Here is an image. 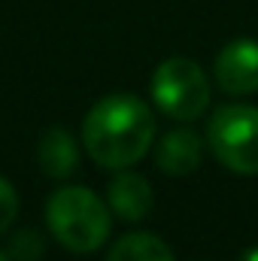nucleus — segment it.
<instances>
[{
  "mask_svg": "<svg viewBox=\"0 0 258 261\" xmlns=\"http://www.w3.org/2000/svg\"><path fill=\"white\" fill-rule=\"evenodd\" d=\"M237 261H258V246H249V249H243Z\"/></svg>",
  "mask_w": 258,
  "mask_h": 261,
  "instance_id": "nucleus-12",
  "label": "nucleus"
},
{
  "mask_svg": "<svg viewBox=\"0 0 258 261\" xmlns=\"http://www.w3.org/2000/svg\"><path fill=\"white\" fill-rule=\"evenodd\" d=\"M82 143L100 167L125 170L155 146V113L134 94L100 97L82 122Z\"/></svg>",
  "mask_w": 258,
  "mask_h": 261,
  "instance_id": "nucleus-1",
  "label": "nucleus"
},
{
  "mask_svg": "<svg viewBox=\"0 0 258 261\" xmlns=\"http://www.w3.org/2000/svg\"><path fill=\"white\" fill-rule=\"evenodd\" d=\"M207 143L213 155L234 173H258V107L228 103L210 116Z\"/></svg>",
  "mask_w": 258,
  "mask_h": 261,
  "instance_id": "nucleus-3",
  "label": "nucleus"
},
{
  "mask_svg": "<svg viewBox=\"0 0 258 261\" xmlns=\"http://www.w3.org/2000/svg\"><path fill=\"white\" fill-rule=\"evenodd\" d=\"M46 225L64 249L88 255L110 237V206L85 186H64L46 203Z\"/></svg>",
  "mask_w": 258,
  "mask_h": 261,
  "instance_id": "nucleus-2",
  "label": "nucleus"
},
{
  "mask_svg": "<svg viewBox=\"0 0 258 261\" xmlns=\"http://www.w3.org/2000/svg\"><path fill=\"white\" fill-rule=\"evenodd\" d=\"M152 100L155 107L176 119V122H194L210 107V79L203 67L192 58H167L152 73Z\"/></svg>",
  "mask_w": 258,
  "mask_h": 261,
  "instance_id": "nucleus-4",
  "label": "nucleus"
},
{
  "mask_svg": "<svg viewBox=\"0 0 258 261\" xmlns=\"http://www.w3.org/2000/svg\"><path fill=\"white\" fill-rule=\"evenodd\" d=\"M152 186L146 182V176L140 173H131L128 167L107 186V206L125 219V222H140L149 216L152 210Z\"/></svg>",
  "mask_w": 258,
  "mask_h": 261,
  "instance_id": "nucleus-7",
  "label": "nucleus"
},
{
  "mask_svg": "<svg viewBox=\"0 0 258 261\" xmlns=\"http://www.w3.org/2000/svg\"><path fill=\"white\" fill-rule=\"evenodd\" d=\"M37 161L43 167L46 176L52 179H67L76 164H79V149H76V140L70 137L67 128H49L40 137V146H37Z\"/></svg>",
  "mask_w": 258,
  "mask_h": 261,
  "instance_id": "nucleus-8",
  "label": "nucleus"
},
{
  "mask_svg": "<svg viewBox=\"0 0 258 261\" xmlns=\"http://www.w3.org/2000/svg\"><path fill=\"white\" fill-rule=\"evenodd\" d=\"M203 158V143L189 128H173L155 143V164L167 176H189Z\"/></svg>",
  "mask_w": 258,
  "mask_h": 261,
  "instance_id": "nucleus-6",
  "label": "nucleus"
},
{
  "mask_svg": "<svg viewBox=\"0 0 258 261\" xmlns=\"http://www.w3.org/2000/svg\"><path fill=\"white\" fill-rule=\"evenodd\" d=\"M213 76L228 94H255L258 91V40L228 43L213 67Z\"/></svg>",
  "mask_w": 258,
  "mask_h": 261,
  "instance_id": "nucleus-5",
  "label": "nucleus"
},
{
  "mask_svg": "<svg viewBox=\"0 0 258 261\" xmlns=\"http://www.w3.org/2000/svg\"><path fill=\"white\" fill-rule=\"evenodd\" d=\"M15 216H18V192L6 176H0V234L12 228Z\"/></svg>",
  "mask_w": 258,
  "mask_h": 261,
  "instance_id": "nucleus-11",
  "label": "nucleus"
},
{
  "mask_svg": "<svg viewBox=\"0 0 258 261\" xmlns=\"http://www.w3.org/2000/svg\"><path fill=\"white\" fill-rule=\"evenodd\" d=\"M0 261H9V255H6V252H3V249H0Z\"/></svg>",
  "mask_w": 258,
  "mask_h": 261,
  "instance_id": "nucleus-13",
  "label": "nucleus"
},
{
  "mask_svg": "<svg viewBox=\"0 0 258 261\" xmlns=\"http://www.w3.org/2000/svg\"><path fill=\"white\" fill-rule=\"evenodd\" d=\"M43 252H46V243H43V237H40L37 231H31V228L18 231V234L9 240V258H15V261H37V258H43Z\"/></svg>",
  "mask_w": 258,
  "mask_h": 261,
  "instance_id": "nucleus-10",
  "label": "nucleus"
},
{
  "mask_svg": "<svg viewBox=\"0 0 258 261\" xmlns=\"http://www.w3.org/2000/svg\"><path fill=\"white\" fill-rule=\"evenodd\" d=\"M107 261H176V255L170 252V246L161 237L134 231L113 243Z\"/></svg>",
  "mask_w": 258,
  "mask_h": 261,
  "instance_id": "nucleus-9",
  "label": "nucleus"
}]
</instances>
